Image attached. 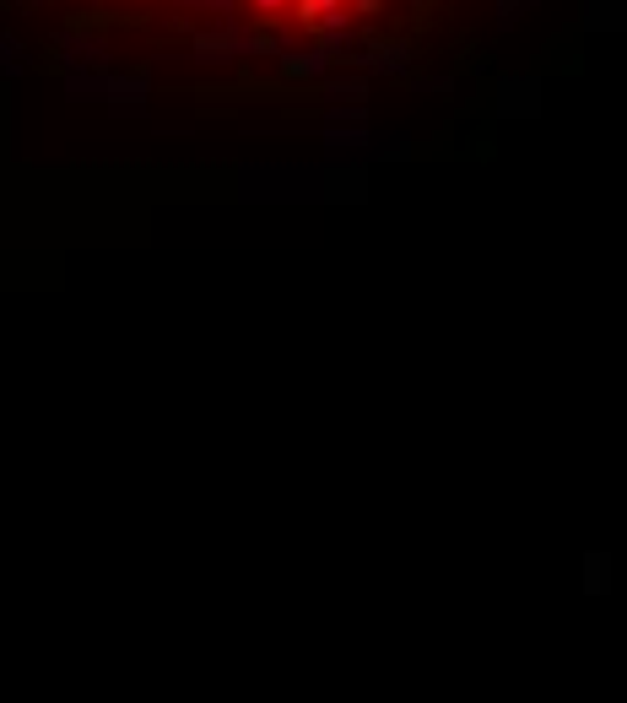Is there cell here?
<instances>
[{"mask_svg":"<svg viewBox=\"0 0 627 703\" xmlns=\"http://www.w3.org/2000/svg\"><path fill=\"white\" fill-rule=\"evenodd\" d=\"M190 49H195V60H206V65H233L238 55H244V28H238V22H228V28H206V33L190 38Z\"/></svg>","mask_w":627,"mask_h":703,"instance_id":"obj_2","label":"cell"},{"mask_svg":"<svg viewBox=\"0 0 627 703\" xmlns=\"http://www.w3.org/2000/svg\"><path fill=\"white\" fill-rule=\"evenodd\" d=\"M579 590L590 595V601H600V595H611V552L590 547L579 557Z\"/></svg>","mask_w":627,"mask_h":703,"instance_id":"obj_3","label":"cell"},{"mask_svg":"<svg viewBox=\"0 0 627 703\" xmlns=\"http://www.w3.org/2000/svg\"><path fill=\"white\" fill-rule=\"evenodd\" d=\"M346 71H357V76H368V71H384V76H406L411 71V44H368V49H352V55L341 60Z\"/></svg>","mask_w":627,"mask_h":703,"instance_id":"obj_1","label":"cell"},{"mask_svg":"<svg viewBox=\"0 0 627 703\" xmlns=\"http://www.w3.org/2000/svg\"><path fill=\"white\" fill-rule=\"evenodd\" d=\"M384 6V0H352V6H346V11H363V17H373V11H379Z\"/></svg>","mask_w":627,"mask_h":703,"instance_id":"obj_9","label":"cell"},{"mask_svg":"<svg viewBox=\"0 0 627 703\" xmlns=\"http://www.w3.org/2000/svg\"><path fill=\"white\" fill-rule=\"evenodd\" d=\"M395 6H417V0H395Z\"/></svg>","mask_w":627,"mask_h":703,"instance_id":"obj_10","label":"cell"},{"mask_svg":"<svg viewBox=\"0 0 627 703\" xmlns=\"http://www.w3.org/2000/svg\"><path fill=\"white\" fill-rule=\"evenodd\" d=\"M282 76L287 82H325V71H330V60L319 55V49H298V55H292V49H282Z\"/></svg>","mask_w":627,"mask_h":703,"instance_id":"obj_4","label":"cell"},{"mask_svg":"<svg viewBox=\"0 0 627 703\" xmlns=\"http://www.w3.org/2000/svg\"><path fill=\"white\" fill-rule=\"evenodd\" d=\"M530 6V0H498V22H503V28H509V22L519 17V11H525Z\"/></svg>","mask_w":627,"mask_h":703,"instance_id":"obj_8","label":"cell"},{"mask_svg":"<svg viewBox=\"0 0 627 703\" xmlns=\"http://www.w3.org/2000/svg\"><path fill=\"white\" fill-rule=\"evenodd\" d=\"M346 125H368V103H336L325 114V130H346Z\"/></svg>","mask_w":627,"mask_h":703,"instance_id":"obj_6","label":"cell"},{"mask_svg":"<svg viewBox=\"0 0 627 703\" xmlns=\"http://www.w3.org/2000/svg\"><path fill=\"white\" fill-rule=\"evenodd\" d=\"M287 6H292V0H249V11H255L260 22H265V17H282Z\"/></svg>","mask_w":627,"mask_h":703,"instance_id":"obj_7","label":"cell"},{"mask_svg":"<svg viewBox=\"0 0 627 703\" xmlns=\"http://www.w3.org/2000/svg\"><path fill=\"white\" fill-rule=\"evenodd\" d=\"M498 114H536V76L503 82V103H498Z\"/></svg>","mask_w":627,"mask_h":703,"instance_id":"obj_5","label":"cell"}]
</instances>
